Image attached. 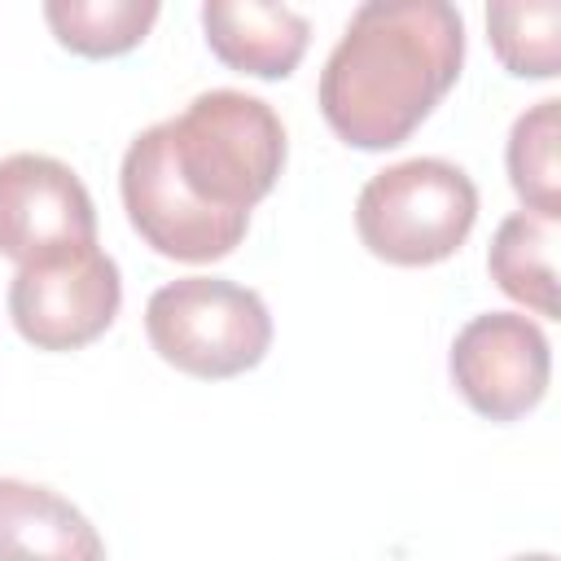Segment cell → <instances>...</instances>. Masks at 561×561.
Returning a JSON list of instances; mask_svg holds the SVG:
<instances>
[{
  "label": "cell",
  "instance_id": "12",
  "mask_svg": "<svg viewBox=\"0 0 561 561\" xmlns=\"http://www.w3.org/2000/svg\"><path fill=\"white\" fill-rule=\"evenodd\" d=\"M162 4L158 0H48L44 22L61 48L75 57H123L153 31Z\"/></svg>",
  "mask_w": 561,
  "mask_h": 561
},
{
  "label": "cell",
  "instance_id": "1",
  "mask_svg": "<svg viewBox=\"0 0 561 561\" xmlns=\"http://www.w3.org/2000/svg\"><path fill=\"white\" fill-rule=\"evenodd\" d=\"M285 153V123L263 96L197 92L127 145L118 167L127 224L162 259H228L250 232V210L276 188Z\"/></svg>",
  "mask_w": 561,
  "mask_h": 561
},
{
  "label": "cell",
  "instance_id": "8",
  "mask_svg": "<svg viewBox=\"0 0 561 561\" xmlns=\"http://www.w3.org/2000/svg\"><path fill=\"white\" fill-rule=\"evenodd\" d=\"M202 31L228 70L254 79H289L311 44V22L298 9L263 0H206Z\"/></svg>",
  "mask_w": 561,
  "mask_h": 561
},
{
  "label": "cell",
  "instance_id": "7",
  "mask_svg": "<svg viewBox=\"0 0 561 561\" xmlns=\"http://www.w3.org/2000/svg\"><path fill=\"white\" fill-rule=\"evenodd\" d=\"M96 245V206L88 184L48 153L0 158V254L18 267Z\"/></svg>",
  "mask_w": 561,
  "mask_h": 561
},
{
  "label": "cell",
  "instance_id": "3",
  "mask_svg": "<svg viewBox=\"0 0 561 561\" xmlns=\"http://www.w3.org/2000/svg\"><path fill=\"white\" fill-rule=\"evenodd\" d=\"M478 224V184L447 158H408L355 197V232L364 250L390 267H434L451 259Z\"/></svg>",
  "mask_w": 561,
  "mask_h": 561
},
{
  "label": "cell",
  "instance_id": "10",
  "mask_svg": "<svg viewBox=\"0 0 561 561\" xmlns=\"http://www.w3.org/2000/svg\"><path fill=\"white\" fill-rule=\"evenodd\" d=\"M557 224L539 219L530 210H513L508 219H500L491 250H486V272L491 280L522 302L526 311L557 320Z\"/></svg>",
  "mask_w": 561,
  "mask_h": 561
},
{
  "label": "cell",
  "instance_id": "4",
  "mask_svg": "<svg viewBox=\"0 0 561 561\" xmlns=\"http://www.w3.org/2000/svg\"><path fill=\"white\" fill-rule=\"evenodd\" d=\"M145 333L162 364L202 381H228L259 368L272 351V311L250 285L180 276L145 302Z\"/></svg>",
  "mask_w": 561,
  "mask_h": 561
},
{
  "label": "cell",
  "instance_id": "6",
  "mask_svg": "<svg viewBox=\"0 0 561 561\" xmlns=\"http://www.w3.org/2000/svg\"><path fill=\"white\" fill-rule=\"evenodd\" d=\"M447 373L478 416L508 425L543 403L552 377V346L526 311H482L456 333L447 351Z\"/></svg>",
  "mask_w": 561,
  "mask_h": 561
},
{
  "label": "cell",
  "instance_id": "14",
  "mask_svg": "<svg viewBox=\"0 0 561 561\" xmlns=\"http://www.w3.org/2000/svg\"><path fill=\"white\" fill-rule=\"evenodd\" d=\"M508 561H557L552 552H522V557H508Z\"/></svg>",
  "mask_w": 561,
  "mask_h": 561
},
{
  "label": "cell",
  "instance_id": "5",
  "mask_svg": "<svg viewBox=\"0 0 561 561\" xmlns=\"http://www.w3.org/2000/svg\"><path fill=\"white\" fill-rule=\"evenodd\" d=\"M118 307V263L96 245L18 267L9 280V320L35 351H79L96 342L114 324Z\"/></svg>",
  "mask_w": 561,
  "mask_h": 561
},
{
  "label": "cell",
  "instance_id": "11",
  "mask_svg": "<svg viewBox=\"0 0 561 561\" xmlns=\"http://www.w3.org/2000/svg\"><path fill=\"white\" fill-rule=\"evenodd\" d=\"M557 145H561V101L543 96L530 110H522L513 118L508 145H504V167H508V184L522 202V210L539 215V219H561V162H557Z\"/></svg>",
  "mask_w": 561,
  "mask_h": 561
},
{
  "label": "cell",
  "instance_id": "9",
  "mask_svg": "<svg viewBox=\"0 0 561 561\" xmlns=\"http://www.w3.org/2000/svg\"><path fill=\"white\" fill-rule=\"evenodd\" d=\"M0 561H105V539L53 486L0 478Z\"/></svg>",
  "mask_w": 561,
  "mask_h": 561
},
{
  "label": "cell",
  "instance_id": "2",
  "mask_svg": "<svg viewBox=\"0 0 561 561\" xmlns=\"http://www.w3.org/2000/svg\"><path fill=\"white\" fill-rule=\"evenodd\" d=\"M465 66V18L447 0H368L320 70L329 131L364 153L399 149Z\"/></svg>",
  "mask_w": 561,
  "mask_h": 561
},
{
  "label": "cell",
  "instance_id": "13",
  "mask_svg": "<svg viewBox=\"0 0 561 561\" xmlns=\"http://www.w3.org/2000/svg\"><path fill=\"white\" fill-rule=\"evenodd\" d=\"M486 39L508 75L557 79V70H561V4L557 0H495L486 9Z\"/></svg>",
  "mask_w": 561,
  "mask_h": 561
}]
</instances>
